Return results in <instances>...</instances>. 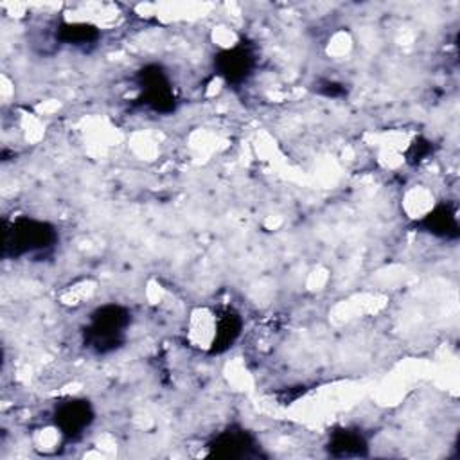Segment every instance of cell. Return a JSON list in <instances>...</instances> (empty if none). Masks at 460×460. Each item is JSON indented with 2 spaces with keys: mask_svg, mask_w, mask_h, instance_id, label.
Listing matches in <instances>:
<instances>
[{
  "mask_svg": "<svg viewBox=\"0 0 460 460\" xmlns=\"http://www.w3.org/2000/svg\"><path fill=\"white\" fill-rule=\"evenodd\" d=\"M131 323V311L120 304L97 307L84 327V345L95 354H108L122 347Z\"/></svg>",
  "mask_w": 460,
  "mask_h": 460,
  "instance_id": "obj_1",
  "label": "cell"
},
{
  "mask_svg": "<svg viewBox=\"0 0 460 460\" xmlns=\"http://www.w3.org/2000/svg\"><path fill=\"white\" fill-rule=\"evenodd\" d=\"M58 241L56 228L41 219L22 216L5 225L4 232V255L22 257L45 253L54 248Z\"/></svg>",
  "mask_w": 460,
  "mask_h": 460,
  "instance_id": "obj_2",
  "label": "cell"
},
{
  "mask_svg": "<svg viewBox=\"0 0 460 460\" xmlns=\"http://www.w3.org/2000/svg\"><path fill=\"white\" fill-rule=\"evenodd\" d=\"M140 88V101L156 113H171L176 108L172 83L160 65H147L137 77Z\"/></svg>",
  "mask_w": 460,
  "mask_h": 460,
  "instance_id": "obj_3",
  "label": "cell"
},
{
  "mask_svg": "<svg viewBox=\"0 0 460 460\" xmlns=\"http://www.w3.org/2000/svg\"><path fill=\"white\" fill-rule=\"evenodd\" d=\"M95 419V411L86 399H66L59 404H56L52 413V422L63 435V438H75L84 429L90 428V424Z\"/></svg>",
  "mask_w": 460,
  "mask_h": 460,
  "instance_id": "obj_4",
  "label": "cell"
},
{
  "mask_svg": "<svg viewBox=\"0 0 460 460\" xmlns=\"http://www.w3.org/2000/svg\"><path fill=\"white\" fill-rule=\"evenodd\" d=\"M214 65L217 74L230 84H239L252 75L255 66V58L250 47L244 43H234L232 47L223 49L216 58Z\"/></svg>",
  "mask_w": 460,
  "mask_h": 460,
  "instance_id": "obj_5",
  "label": "cell"
},
{
  "mask_svg": "<svg viewBox=\"0 0 460 460\" xmlns=\"http://www.w3.org/2000/svg\"><path fill=\"white\" fill-rule=\"evenodd\" d=\"M419 225L435 237H442V239L458 237L456 208L451 203L431 205V208L419 217Z\"/></svg>",
  "mask_w": 460,
  "mask_h": 460,
  "instance_id": "obj_6",
  "label": "cell"
},
{
  "mask_svg": "<svg viewBox=\"0 0 460 460\" xmlns=\"http://www.w3.org/2000/svg\"><path fill=\"white\" fill-rule=\"evenodd\" d=\"M243 329V320L239 313L226 307L223 311H216V322H214V334L208 347L210 354H219L230 349L235 340L239 338Z\"/></svg>",
  "mask_w": 460,
  "mask_h": 460,
  "instance_id": "obj_7",
  "label": "cell"
},
{
  "mask_svg": "<svg viewBox=\"0 0 460 460\" xmlns=\"http://www.w3.org/2000/svg\"><path fill=\"white\" fill-rule=\"evenodd\" d=\"M208 446H210V453H214V455L237 458V456H246L252 451V447L255 446V442H253L252 435L246 433L244 429L230 428V429L219 433Z\"/></svg>",
  "mask_w": 460,
  "mask_h": 460,
  "instance_id": "obj_8",
  "label": "cell"
},
{
  "mask_svg": "<svg viewBox=\"0 0 460 460\" xmlns=\"http://www.w3.org/2000/svg\"><path fill=\"white\" fill-rule=\"evenodd\" d=\"M329 449L336 456H363L367 455V440L358 429H338L331 435Z\"/></svg>",
  "mask_w": 460,
  "mask_h": 460,
  "instance_id": "obj_9",
  "label": "cell"
},
{
  "mask_svg": "<svg viewBox=\"0 0 460 460\" xmlns=\"http://www.w3.org/2000/svg\"><path fill=\"white\" fill-rule=\"evenodd\" d=\"M101 32L97 27L84 23V22H65L59 29H58V38L59 41L66 43V45H74V47H86V45H93L99 40Z\"/></svg>",
  "mask_w": 460,
  "mask_h": 460,
  "instance_id": "obj_10",
  "label": "cell"
},
{
  "mask_svg": "<svg viewBox=\"0 0 460 460\" xmlns=\"http://www.w3.org/2000/svg\"><path fill=\"white\" fill-rule=\"evenodd\" d=\"M433 151L431 147V142L429 140H424V138H417L410 144V147L406 149V160L410 164H419L422 162L429 153Z\"/></svg>",
  "mask_w": 460,
  "mask_h": 460,
  "instance_id": "obj_11",
  "label": "cell"
}]
</instances>
